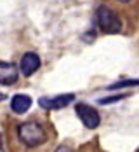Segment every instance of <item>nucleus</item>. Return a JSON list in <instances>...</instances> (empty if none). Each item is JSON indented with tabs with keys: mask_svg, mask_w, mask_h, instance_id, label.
<instances>
[{
	"mask_svg": "<svg viewBox=\"0 0 139 152\" xmlns=\"http://www.w3.org/2000/svg\"><path fill=\"white\" fill-rule=\"evenodd\" d=\"M17 68H16L12 63H7V61H0V84L4 86H12L17 82Z\"/></svg>",
	"mask_w": 139,
	"mask_h": 152,
	"instance_id": "6",
	"label": "nucleus"
},
{
	"mask_svg": "<svg viewBox=\"0 0 139 152\" xmlns=\"http://www.w3.org/2000/svg\"><path fill=\"white\" fill-rule=\"evenodd\" d=\"M5 98H7V96H5V94H4V93H0V102H4V100H5Z\"/></svg>",
	"mask_w": 139,
	"mask_h": 152,
	"instance_id": "11",
	"label": "nucleus"
},
{
	"mask_svg": "<svg viewBox=\"0 0 139 152\" xmlns=\"http://www.w3.org/2000/svg\"><path fill=\"white\" fill-rule=\"evenodd\" d=\"M77 115L80 117V121L84 122L85 128L89 129H96L101 122V117L97 114V110L94 107L87 105V103H78L77 105Z\"/></svg>",
	"mask_w": 139,
	"mask_h": 152,
	"instance_id": "3",
	"label": "nucleus"
},
{
	"mask_svg": "<svg viewBox=\"0 0 139 152\" xmlns=\"http://www.w3.org/2000/svg\"><path fill=\"white\" fill-rule=\"evenodd\" d=\"M96 19L99 28L104 33H120L124 30V23L117 11H113L109 5H99L96 11Z\"/></svg>",
	"mask_w": 139,
	"mask_h": 152,
	"instance_id": "2",
	"label": "nucleus"
},
{
	"mask_svg": "<svg viewBox=\"0 0 139 152\" xmlns=\"http://www.w3.org/2000/svg\"><path fill=\"white\" fill-rule=\"evenodd\" d=\"M40 66V58L35 53H24L19 61V70L24 77H31Z\"/></svg>",
	"mask_w": 139,
	"mask_h": 152,
	"instance_id": "5",
	"label": "nucleus"
},
{
	"mask_svg": "<svg viewBox=\"0 0 139 152\" xmlns=\"http://www.w3.org/2000/svg\"><path fill=\"white\" fill-rule=\"evenodd\" d=\"M0 152H4V149H2V138H0Z\"/></svg>",
	"mask_w": 139,
	"mask_h": 152,
	"instance_id": "12",
	"label": "nucleus"
},
{
	"mask_svg": "<svg viewBox=\"0 0 139 152\" xmlns=\"http://www.w3.org/2000/svg\"><path fill=\"white\" fill-rule=\"evenodd\" d=\"M117 4H122V5H129V4H136L138 0H115Z\"/></svg>",
	"mask_w": 139,
	"mask_h": 152,
	"instance_id": "10",
	"label": "nucleus"
},
{
	"mask_svg": "<svg viewBox=\"0 0 139 152\" xmlns=\"http://www.w3.org/2000/svg\"><path fill=\"white\" fill-rule=\"evenodd\" d=\"M31 107V98L28 94H21V93H17L12 96V100H11V108H12V112L16 114H24V112H28Z\"/></svg>",
	"mask_w": 139,
	"mask_h": 152,
	"instance_id": "7",
	"label": "nucleus"
},
{
	"mask_svg": "<svg viewBox=\"0 0 139 152\" xmlns=\"http://www.w3.org/2000/svg\"><path fill=\"white\" fill-rule=\"evenodd\" d=\"M73 100H75L73 93L59 94V96H54V98H45L44 96V98L38 100V105L42 107L44 110H58V108H64L66 105H70Z\"/></svg>",
	"mask_w": 139,
	"mask_h": 152,
	"instance_id": "4",
	"label": "nucleus"
},
{
	"mask_svg": "<svg viewBox=\"0 0 139 152\" xmlns=\"http://www.w3.org/2000/svg\"><path fill=\"white\" fill-rule=\"evenodd\" d=\"M139 79H132V80H122V82H117V84H111L108 89H120V88H127V86H138Z\"/></svg>",
	"mask_w": 139,
	"mask_h": 152,
	"instance_id": "8",
	"label": "nucleus"
},
{
	"mask_svg": "<svg viewBox=\"0 0 139 152\" xmlns=\"http://www.w3.org/2000/svg\"><path fill=\"white\" fill-rule=\"evenodd\" d=\"M11 140L14 152H44L50 142V135L40 121L30 119L16 124Z\"/></svg>",
	"mask_w": 139,
	"mask_h": 152,
	"instance_id": "1",
	"label": "nucleus"
},
{
	"mask_svg": "<svg viewBox=\"0 0 139 152\" xmlns=\"http://www.w3.org/2000/svg\"><path fill=\"white\" fill-rule=\"evenodd\" d=\"M54 152H71V147H68V145H59Z\"/></svg>",
	"mask_w": 139,
	"mask_h": 152,
	"instance_id": "9",
	"label": "nucleus"
}]
</instances>
